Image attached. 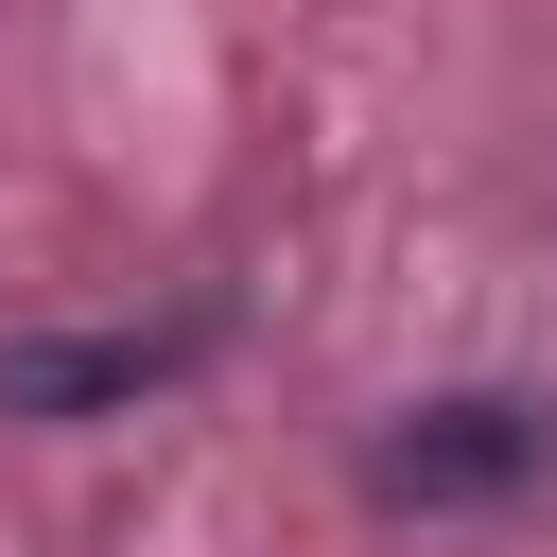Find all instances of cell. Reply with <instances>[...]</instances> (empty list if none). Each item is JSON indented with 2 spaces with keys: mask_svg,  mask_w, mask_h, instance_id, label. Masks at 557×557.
I'll list each match as a JSON object with an SVG mask.
<instances>
[{
  "mask_svg": "<svg viewBox=\"0 0 557 557\" xmlns=\"http://www.w3.org/2000/svg\"><path fill=\"white\" fill-rule=\"evenodd\" d=\"M522 470H540V400H505V383L418 400L400 435H366V487H383V505H505Z\"/></svg>",
  "mask_w": 557,
  "mask_h": 557,
  "instance_id": "1",
  "label": "cell"
},
{
  "mask_svg": "<svg viewBox=\"0 0 557 557\" xmlns=\"http://www.w3.org/2000/svg\"><path fill=\"white\" fill-rule=\"evenodd\" d=\"M191 366V331H35L0 348V418H139Z\"/></svg>",
  "mask_w": 557,
  "mask_h": 557,
  "instance_id": "2",
  "label": "cell"
}]
</instances>
